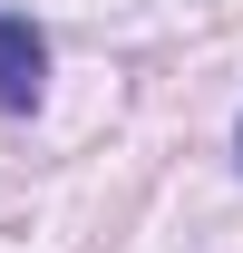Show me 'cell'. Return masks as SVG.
I'll list each match as a JSON object with an SVG mask.
<instances>
[{"mask_svg": "<svg viewBox=\"0 0 243 253\" xmlns=\"http://www.w3.org/2000/svg\"><path fill=\"white\" fill-rule=\"evenodd\" d=\"M39 97H49V39H39L20 10H0V107L30 117Z\"/></svg>", "mask_w": 243, "mask_h": 253, "instance_id": "6da1fadb", "label": "cell"}, {"mask_svg": "<svg viewBox=\"0 0 243 253\" xmlns=\"http://www.w3.org/2000/svg\"><path fill=\"white\" fill-rule=\"evenodd\" d=\"M234 156H243V126H234Z\"/></svg>", "mask_w": 243, "mask_h": 253, "instance_id": "7a4b0ae2", "label": "cell"}]
</instances>
